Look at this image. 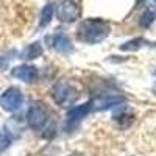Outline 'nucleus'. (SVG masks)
<instances>
[{
  "label": "nucleus",
  "instance_id": "7",
  "mask_svg": "<svg viewBox=\"0 0 156 156\" xmlns=\"http://www.w3.org/2000/svg\"><path fill=\"white\" fill-rule=\"evenodd\" d=\"M90 108H92V103H90V101L83 103V105H80V106L72 108V109L67 112V128L76 126V125L87 115V112L90 111Z\"/></svg>",
  "mask_w": 156,
  "mask_h": 156
},
{
  "label": "nucleus",
  "instance_id": "9",
  "mask_svg": "<svg viewBox=\"0 0 156 156\" xmlns=\"http://www.w3.org/2000/svg\"><path fill=\"white\" fill-rule=\"evenodd\" d=\"M50 42H51L50 45L53 47L58 53H62V55H67V53H70V51L73 50L70 39L67 37V34H64V33H58L55 36H51Z\"/></svg>",
  "mask_w": 156,
  "mask_h": 156
},
{
  "label": "nucleus",
  "instance_id": "8",
  "mask_svg": "<svg viewBox=\"0 0 156 156\" xmlns=\"http://www.w3.org/2000/svg\"><path fill=\"white\" fill-rule=\"evenodd\" d=\"M12 76L17 78V80H22L25 83H31L37 78V69L34 66H28V64H23V66H17L12 69Z\"/></svg>",
  "mask_w": 156,
  "mask_h": 156
},
{
  "label": "nucleus",
  "instance_id": "10",
  "mask_svg": "<svg viewBox=\"0 0 156 156\" xmlns=\"http://www.w3.org/2000/svg\"><path fill=\"white\" fill-rule=\"evenodd\" d=\"M41 55H42V47H41V44H39V42H33V44H30L27 48L22 51V58H23L25 61L36 59V58H39Z\"/></svg>",
  "mask_w": 156,
  "mask_h": 156
},
{
  "label": "nucleus",
  "instance_id": "15",
  "mask_svg": "<svg viewBox=\"0 0 156 156\" xmlns=\"http://www.w3.org/2000/svg\"><path fill=\"white\" fill-rule=\"evenodd\" d=\"M69 156H83V154H78V153H75V154H69Z\"/></svg>",
  "mask_w": 156,
  "mask_h": 156
},
{
  "label": "nucleus",
  "instance_id": "1",
  "mask_svg": "<svg viewBox=\"0 0 156 156\" xmlns=\"http://www.w3.org/2000/svg\"><path fill=\"white\" fill-rule=\"evenodd\" d=\"M111 27L103 19H84L78 27L76 36L80 41L86 44H97L101 42L105 37H108Z\"/></svg>",
  "mask_w": 156,
  "mask_h": 156
},
{
  "label": "nucleus",
  "instance_id": "6",
  "mask_svg": "<svg viewBox=\"0 0 156 156\" xmlns=\"http://www.w3.org/2000/svg\"><path fill=\"white\" fill-rule=\"evenodd\" d=\"M123 101H125V98L122 95H101L92 101V108L95 111H105V109H109L114 106H120Z\"/></svg>",
  "mask_w": 156,
  "mask_h": 156
},
{
  "label": "nucleus",
  "instance_id": "16",
  "mask_svg": "<svg viewBox=\"0 0 156 156\" xmlns=\"http://www.w3.org/2000/svg\"><path fill=\"white\" fill-rule=\"evenodd\" d=\"M154 2H156V0H154Z\"/></svg>",
  "mask_w": 156,
  "mask_h": 156
},
{
  "label": "nucleus",
  "instance_id": "3",
  "mask_svg": "<svg viewBox=\"0 0 156 156\" xmlns=\"http://www.w3.org/2000/svg\"><path fill=\"white\" fill-rule=\"evenodd\" d=\"M47 119H48L47 106L42 101H33L28 108V112H27L28 126L33 128V129H41L47 123Z\"/></svg>",
  "mask_w": 156,
  "mask_h": 156
},
{
  "label": "nucleus",
  "instance_id": "12",
  "mask_svg": "<svg viewBox=\"0 0 156 156\" xmlns=\"http://www.w3.org/2000/svg\"><path fill=\"white\" fill-rule=\"evenodd\" d=\"M142 44H144V39H142V37H136V39H133V41H128L126 44H123L120 48L122 50H137V48L142 47Z\"/></svg>",
  "mask_w": 156,
  "mask_h": 156
},
{
  "label": "nucleus",
  "instance_id": "2",
  "mask_svg": "<svg viewBox=\"0 0 156 156\" xmlns=\"http://www.w3.org/2000/svg\"><path fill=\"white\" fill-rule=\"evenodd\" d=\"M78 89L67 80H61L53 84L51 87V97H53L55 103H58L62 108H70L78 98Z\"/></svg>",
  "mask_w": 156,
  "mask_h": 156
},
{
  "label": "nucleus",
  "instance_id": "13",
  "mask_svg": "<svg viewBox=\"0 0 156 156\" xmlns=\"http://www.w3.org/2000/svg\"><path fill=\"white\" fill-rule=\"evenodd\" d=\"M154 17H156V12L154 11H147V12H144L142 14V19H140V25L142 27H148V25L154 20Z\"/></svg>",
  "mask_w": 156,
  "mask_h": 156
},
{
  "label": "nucleus",
  "instance_id": "14",
  "mask_svg": "<svg viewBox=\"0 0 156 156\" xmlns=\"http://www.w3.org/2000/svg\"><path fill=\"white\" fill-rule=\"evenodd\" d=\"M16 51H9V53H6V55H2L0 56V72L2 70H5L6 67H8V64H9V61L14 58V56H11V55H14Z\"/></svg>",
  "mask_w": 156,
  "mask_h": 156
},
{
  "label": "nucleus",
  "instance_id": "11",
  "mask_svg": "<svg viewBox=\"0 0 156 156\" xmlns=\"http://www.w3.org/2000/svg\"><path fill=\"white\" fill-rule=\"evenodd\" d=\"M51 16H53V6L48 3V5L44 6V9H42V12H41V20H39V27H41V28L47 27V25L50 23V20H51Z\"/></svg>",
  "mask_w": 156,
  "mask_h": 156
},
{
  "label": "nucleus",
  "instance_id": "5",
  "mask_svg": "<svg viewBox=\"0 0 156 156\" xmlns=\"http://www.w3.org/2000/svg\"><path fill=\"white\" fill-rule=\"evenodd\" d=\"M22 101H23V95L20 92V89L12 86V87H8L2 94V97H0V106L8 112H14L22 106Z\"/></svg>",
  "mask_w": 156,
  "mask_h": 156
},
{
  "label": "nucleus",
  "instance_id": "4",
  "mask_svg": "<svg viewBox=\"0 0 156 156\" xmlns=\"http://www.w3.org/2000/svg\"><path fill=\"white\" fill-rule=\"evenodd\" d=\"M80 16H81V9L75 0H62L58 5L56 17L59 22L70 23V22H75L76 19H80Z\"/></svg>",
  "mask_w": 156,
  "mask_h": 156
}]
</instances>
